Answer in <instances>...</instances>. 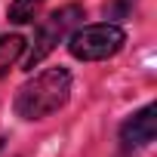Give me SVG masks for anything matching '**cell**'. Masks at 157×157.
I'll list each match as a JSON object with an SVG mask.
<instances>
[{
  "label": "cell",
  "mask_w": 157,
  "mask_h": 157,
  "mask_svg": "<svg viewBox=\"0 0 157 157\" xmlns=\"http://www.w3.org/2000/svg\"><path fill=\"white\" fill-rule=\"evenodd\" d=\"M126 31L114 22H99V25H80L68 37V52L80 62H102L111 59L123 49Z\"/></svg>",
  "instance_id": "obj_2"
},
{
  "label": "cell",
  "mask_w": 157,
  "mask_h": 157,
  "mask_svg": "<svg viewBox=\"0 0 157 157\" xmlns=\"http://www.w3.org/2000/svg\"><path fill=\"white\" fill-rule=\"evenodd\" d=\"M80 19H83V6H80V3H68V6L49 13V16L40 22L37 34H34V43H31V52H28V62H25V65H28V68H37V65L59 46V40H65V37L77 28Z\"/></svg>",
  "instance_id": "obj_3"
},
{
  "label": "cell",
  "mask_w": 157,
  "mask_h": 157,
  "mask_svg": "<svg viewBox=\"0 0 157 157\" xmlns=\"http://www.w3.org/2000/svg\"><path fill=\"white\" fill-rule=\"evenodd\" d=\"M68 99H71V74H68V68L56 65V68L34 74L28 83L19 86L13 108L22 120H43V117L62 111L68 105Z\"/></svg>",
  "instance_id": "obj_1"
},
{
  "label": "cell",
  "mask_w": 157,
  "mask_h": 157,
  "mask_svg": "<svg viewBox=\"0 0 157 157\" xmlns=\"http://www.w3.org/2000/svg\"><path fill=\"white\" fill-rule=\"evenodd\" d=\"M43 3H46V0H13V3H10V22H16V25L34 22Z\"/></svg>",
  "instance_id": "obj_6"
},
{
  "label": "cell",
  "mask_w": 157,
  "mask_h": 157,
  "mask_svg": "<svg viewBox=\"0 0 157 157\" xmlns=\"http://www.w3.org/2000/svg\"><path fill=\"white\" fill-rule=\"evenodd\" d=\"M157 136V105L148 102L145 108H139L132 117H126L120 123V145L123 151H136V148H145L151 145Z\"/></svg>",
  "instance_id": "obj_4"
},
{
  "label": "cell",
  "mask_w": 157,
  "mask_h": 157,
  "mask_svg": "<svg viewBox=\"0 0 157 157\" xmlns=\"http://www.w3.org/2000/svg\"><path fill=\"white\" fill-rule=\"evenodd\" d=\"M25 52V37L22 34H0V77H3Z\"/></svg>",
  "instance_id": "obj_5"
}]
</instances>
